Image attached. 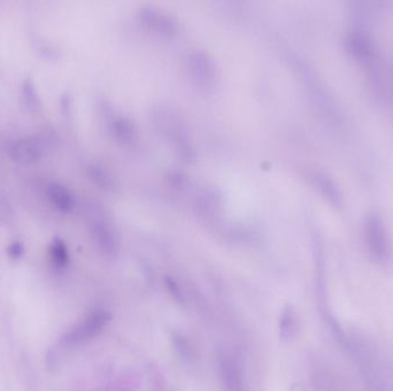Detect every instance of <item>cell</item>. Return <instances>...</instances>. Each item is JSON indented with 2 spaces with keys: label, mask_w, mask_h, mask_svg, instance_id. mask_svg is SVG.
<instances>
[{
  "label": "cell",
  "mask_w": 393,
  "mask_h": 391,
  "mask_svg": "<svg viewBox=\"0 0 393 391\" xmlns=\"http://www.w3.org/2000/svg\"><path fill=\"white\" fill-rule=\"evenodd\" d=\"M362 238L366 251L374 262L387 263L392 258V239L380 213H369L365 217L362 224Z\"/></svg>",
  "instance_id": "1"
},
{
  "label": "cell",
  "mask_w": 393,
  "mask_h": 391,
  "mask_svg": "<svg viewBox=\"0 0 393 391\" xmlns=\"http://www.w3.org/2000/svg\"><path fill=\"white\" fill-rule=\"evenodd\" d=\"M311 182L314 183L315 187L318 188V191L321 192V194L329 201V204L336 208L342 207L343 194L336 183L329 175L314 173L311 175Z\"/></svg>",
  "instance_id": "5"
},
{
  "label": "cell",
  "mask_w": 393,
  "mask_h": 391,
  "mask_svg": "<svg viewBox=\"0 0 393 391\" xmlns=\"http://www.w3.org/2000/svg\"><path fill=\"white\" fill-rule=\"evenodd\" d=\"M43 155V144L36 137L20 139L12 146V157L20 164H32Z\"/></svg>",
  "instance_id": "3"
},
{
  "label": "cell",
  "mask_w": 393,
  "mask_h": 391,
  "mask_svg": "<svg viewBox=\"0 0 393 391\" xmlns=\"http://www.w3.org/2000/svg\"><path fill=\"white\" fill-rule=\"evenodd\" d=\"M48 197L54 207L63 213H70L74 207V197L63 185L57 183L49 185Z\"/></svg>",
  "instance_id": "6"
},
{
  "label": "cell",
  "mask_w": 393,
  "mask_h": 391,
  "mask_svg": "<svg viewBox=\"0 0 393 391\" xmlns=\"http://www.w3.org/2000/svg\"><path fill=\"white\" fill-rule=\"evenodd\" d=\"M23 95H25V104H28L29 108H35L37 107L38 100L37 95L35 93V88L32 83L27 81L23 88Z\"/></svg>",
  "instance_id": "8"
},
{
  "label": "cell",
  "mask_w": 393,
  "mask_h": 391,
  "mask_svg": "<svg viewBox=\"0 0 393 391\" xmlns=\"http://www.w3.org/2000/svg\"><path fill=\"white\" fill-rule=\"evenodd\" d=\"M50 256L52 263L57 267H65L70 263V255L66 244L60 239H56L51 244Z\"/></svg>",
  "instance_id": "7"
},
{
  "label": "cell",
  "mask_w": 393,
  "mask_h": 391,
  "mask_svg": "<svg viewBox=\"0 0 393 391\" xmlns=\"http://www.w3.org/2000/svg\"><path fill=\"white\" fill-rule=\"evenodd\" d=\"M108 320L110 317L106 312L97 311L91 313L81 325L76 326L75 329L67 333L63 336V342L68 347L82 345L90 338L97 336L105 329V326L108 325Z\"/></svg>",
  "instance_id": "2"
},
{
  "label": "cell",
  "mask_w": 393,
  "mask_h": 391,
  "mask_svg": "<svg viewBox=\"0 0 393 391\" xmlns=\"http://www.w3.org/2000/svg\"><path fill=\"white\" fill-rule=\"evenodd\" d=\"M23 251H25V248H23L22 244L20 242H14V244H11L8 247V255H10L12 258H20L22 256Z\"/></svg>",
  "instance_id": "9"
},
{
  "label": "cell",
  "mask_w": 393,
  "mask_h": 391,
  "mask_svg": "<svg viewBox=\"0 0 393 391\" xmlns=\"http://www.w3.org/2000/svg\"><path fill=\"white\" fill-rule=\"evenodd\" d=\"M346 47L349 53L361 62H368L374 55L371 41L361 32H351L346 38Z\"/></svg>",
  "instance_id": "4"
}]
</instances>
